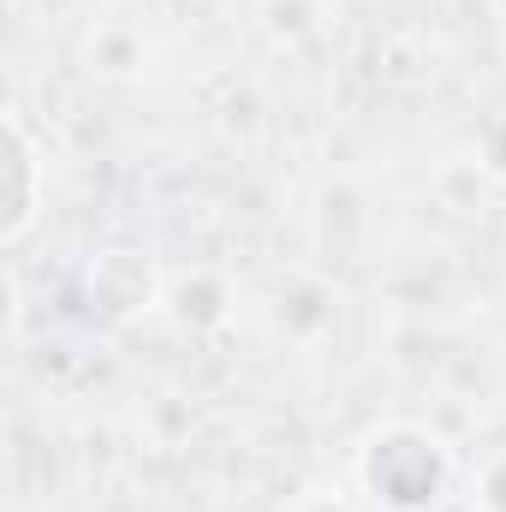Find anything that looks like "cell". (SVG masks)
<instances>
[{"label": "cell", "mask_w": 506, "mask_h": 512, "mask_svg": "<svg viewBox=\"0 0 506 512\" xmlns=\"http://www.w3.org/2000/svg\"><path fill=\"white\" fill-rule=\"evenodd\" d=\"M352 483L370 501V512H441L459 483V459H453L447 435L399 417V423H381L358 441Z\"/></svg>", "instance_id": "1"}, {"label": "cell", "mask_w": 506, "mask_h": 512, "mask_svg": "<svg viewBox=\"0 0 506 512\" xmlns=\"http://www.w3.org/2000/svg\"><path fill=\"white\" fill-rule=\"evenodd\" d=\"M286 512H358L352 495H340V489H304V495H292Z\"/></svg>", "instance_id": "11"}, {"label": "cell", "mask_w": 506, "mask_h": 512, "mask_svg": "<svg viewBox=\"0 0 506 512\" xmlns=\"http://www.w3.org/2000/svg\"><path fill=\"white\" fill-rule=\"evenodd\" d=\"M84 72L102 84H137L149 72V36L126 18H102L84 36Z\"/></svg>", "instance_id": "6"}, {"label": "cell", "mask_w": 506, "mask_h": 512, "mask_svg": "<svg viewBox=\"0 0 506 512\" xmlns=\"http://www.w3.org/2000/svg\"><path fill=\"white\" fill-rule=\"evenodd\" d=\"M6 131V209H0V245L18 251L36 227H42V209H48V149L42 137L30 131L24 108H6L0 114Z\"/></svg>", "instance_id": "3"}, {"label": "cell", "mask_w": 506, "mask_h": 512, "mask_svg": "<svg viewBox=\"0 0 506 512\" xmlns=\"http://www.w3.org/2000/svg\"><path fill=\"white\" fill-rule=\"evenodd\" d=\"M78 304L102 328H131V322L167 310V268L155 262V251L114 239V245L84 256V268H78Z\"/></svg>", "instance_id": "2"}, {"label": "cell", "mask_w": 506, "mask_h": 512, "mask_svg": "<svg viewBox=\"0 0 506 512\" xmlns=\"http://www.w3.org/2000/svg\"><path fill=\"white\" fill-rule=\"evenodd\" d=\"M489 173H483V161L465 149V155H447L441 167H435V197L453 209V215H477L483 209V197H489Z\"/></svg>", "instance_id": "7"}, {"label": "cell", "mask_w": 506, "mask_h": 512, "mask_svg": "<svg viewBox=\"0 0 506 512\" xmlns=\"http://www.w3.org/2000/svg\"><path fill=\"white\" fill-rule=\"evenodd\" d=\"M167 316H173L179 334L215 340V334L233 328L239 292H233V280H227L215 262H191V268H173V274H167Z\"/></svg>", "instance_id": "5"}, {"label": "cell", "mask_w": 506, "mask_h": 512, "mask_svg": "<svg viewBox=\"0 0 506 512\" xmlns=\"http://www.w3.org/2000/svg\"><path fill=\"white\" fill-rule=\"evenodd\" d=\"M322 6L316 0H262V30H268V42L274 48H298V42H310L316 30H322Z\"/></svg>", "instance_id": "8"}, {"label": "cell", "mask_w": 506, "mask_h": 512, "mask_svg": "<svg viewBox=\"0 0 506 512\" xmlns=\"http://www.w3.org/2000/svg\"><path fill=\"white\" fill-rule=\"evenodd\" d=\"M328 18H340V12H364V6H376V0H316Z\"/></svg>", "instance_id": "12"}, {"label": "cell", "mask_w": 506, "mask_h": 512, "mask_svg": "<svg viewBox=\"0 0 506 512\" xmlns=\"http://www.w3.org/2000/svg\"><path fill=\"white\" fill-rule=\"evenodd\" d=\"M203 6H233V0H203Z\"/></svg>", "instance_id": "13"}, {"label": "cell", "mask_w": 506, "mask_h": 512, "mask_svg": "<svg viewBox=\"0 0 506 512\" xmlns=\"http://www.w3.org/2000/svg\"><path fill=\"white\" fill-rule=\"evenodd\" d=\"M340 316H346V292L328 274H316V268H286L268 286V322H274V334L292 352L328 346L340 334Z\"/></svg>", "instance_id": "4"}, {"label": "cell", "mask_w": 506, "mask_h": 512, "mask_svg": "<svg viewBox=\"0 0 506 512\" xmlns=\"http://www.w3.org/2000/svg\"><path fill=\"white\" fill-rule=\"evenodd\" d=\"M471 512H506V441L489 447L471 471Z\"/></svg>", "instance_id": "9"}, {"label": "cell", "mask_w": 506, "mask_h": 512, "mask_svg": "<svg viewBox=\"0 0 506 512\" xmlns=\"http://www.w3.org/2000/svg\"><path fill=\"white\" fill-rule=\"evenodd\" d=\"M471 155L483 161V173H489L495 185H506V108H501V114H489V120L477 126V137H471Z\"/></svg>", "instance_id": "10"}]
</instances>
